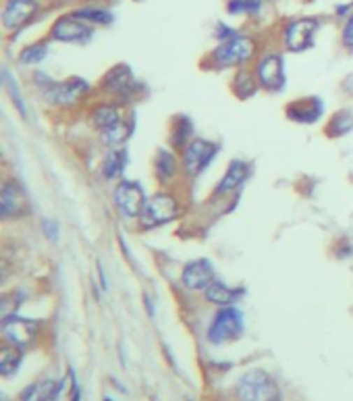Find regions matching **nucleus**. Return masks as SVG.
Listing matches in <instances>:
<instances>
[{
    "label": "nucleus",
    "mask_w": 353,
    "mask_h": 401,
    "mask_svg": "<svg viewBox=\"0 0 353 401\" xmlns=\"http://www.w3.org/2000/svg\"><path fill=\"white\" fill-rule=\"evenodd\" d=\"M31 81L36 83V87L40 90V96L52 104V106H61V108H69L75 106L87 92H89V83L81 77H69V79H63V81H55L50 79L46 73L38 71Z\"/></svg>",
    "instance_id": "obj_1"
},
{
    "label": "nucleus",
    "mask_w": 353,
    "mask_h": 401,
    "mask_svg": "<svg viewBox=\"0 0 353 401\" xmlns=\"http://www.w3.org/2000/svg\"><path fill=\"white\" fill-rule=\"evenodd\" d=\"M237 401H282L279 383L266 370H247L235 385Z\"/></svg>",
    "instance_id": "obj_2"
},
{
    "label": "nucleus",
    "mask_w": 353,
    "mask_h": 401,
    "mask_svg": "<svg viewBox=\"0 0 353 401\" xmlns=\"http://www.w3.org/2000/svg\"><path fill=\"white\" fill-rule=\"evenodd\" d=\"M183 208H181V202L179 198L173 194V192H156L152 194L145 206L140 214V225L141 229H158V227H164L173 220H177L181 216Z\"/></svg>",
    "instance_id": "obj_3"
},
{
    "label": "nucleus",
    "mask_w": 353,
    "mask_h": 401,
    "mask_svg": "<svg viewBox=\"0 0 353 401\" xmlns=\"http://www.w3.org/2000/svg\"><path fill=\"white\" fill-rule=\"evenodd\" d=\"M243 331H245L243 312L235 306H224L214 312L206 337L212 345H224V343L237 341Z\"/></svg>",
    "instance_id": "obj_4"
},
{
    "label": "nucleus",
    "mask_w": 353,
    "mask_h": 401,
    "mask_svg": "<svg viewBox=\"0 0 353 401\" xmlns=\"http://www.w3.org/2000/svg\"><path fill=\"white\" fill-rule=\"evenodd\" d=\"M256 55V42L245 36H235L226 42H220L210 52V63L214 69H231L247 65Z\"/></svg>",
    "instance_id": "obj_5"
},
{
    "label": "nucleus",
    "mask_w": 353,
    "mask_h": 401,
    "mask_svg": "<svg viewBox=\"0 0 353 401\" xmlns=\"http://www.w3.org/2000/svg\"><path fill=\"white\" fill-rule=\"evenodd\" d=\"M220 146L216 141H210L206 137H194L185 148H183V173L189 179L200 177L212 164L214 156L218 154Z\"/></svg>",
    "instance_id": "obj_6"
},
{
    "label": "nucleus",
    "mask_w": 353,
    "mask_h": 401,
    "mask_svg": "<svg viewBox=\"0 0 353 401\" xmlns=\"http://www.w3.org/2000/svg\"><path fill=\"white\" fill-rule=\"evenodd\" d=\"M2 339L4 343L8 345H15V347H21V349H27L29 345H34V341L38 339L40 333V325L36 321H29V318H23L19 314H8V316H2Z\"/></svg>",
    "instance_id": "obj_7"
},
{
    "label": "nucleus",
    "mask_w": 353,
    "mask_h": 401,
    "mask_svg": "<svg viewBox=\"0 0 353 401\" xmlns=\"http://www.w3.org/2000/svg\"><path fill=\"white\" fill-rule=\"evenodd\" d=\"M254 75L258 79V85L260 90H266V92H281L287 83V75H284V61H282L281 55L277 52H268V55H262L256 63L254 69Z\"/></svg>",
    "instance_id": "obj_8"
},
{
    "label": "nucleus",
    "mask_w": 353,
    "mask_h": 401,
    "mask_svg": "<svg viewBox=\"0 0 353 401\" xmlns=\"http://www.w3.org/2000/svg\"><path fill=\"white\" fill-rule=\"evenodd\" d=\"M113 200H115L117 210H119L125 218H140L147 196H145L141 183L123 179V181L117 183V188H115V192H113Z\"/></svg>",
    "instance_id": "obj_9"
},
{
    "label": "nucleus",
    "mask_w": 353,
    "mask_h": 401,
    "mask_svg": "<svg viewBox=\"0 0 353 401\" xmlns=\"http://www.w3.org/2000/svg\"><path fill=\"white\" fill-rule=\"evenodd\" d=\"M318 31V21L312 17L291 21L282 31V42L289 52H303L314 44V36Z\"/></svg>",
    "instance_id": "obj_10"
},
{
    "label": "nucleus",
    "mask_w": 353,
    "mask_h": 401,
    "mask_svg": "<svg viewBox=\"0 0 353 401\" xmlns=\"http://www.w3.org/2000/svg\"><path fill=\"white\" fill-rule=\"evenodd\" d=\"M92 36H94V29L75 15L57 19L50 29V38L63 44H87Z\"/></svg>",
    "instance_id": "obj_11"
},
{
    "label": "nucleus",
    "mask_w": 353,
    "mask_h": 401,
    "mask_svg": "<svg viewBox=\"0 0 353 401\" xmlns=\"http://www.w3.org/2000/svg\"><path fill=\"white\" fill-rule=\"evenodd\" d=\"M214 281H216V272H214L210 260H206V258L192 260L181 270V285L194 293H198V291L204 293Z\"/></svg>",
    "instance_id": "obj_12"
},
{
    "label": "nucleus",
    "mask_w": 353,
    "mask_h": 401,
    "mask_svg": "<svg viewBox=\"0 0 353 401\" xmlns=\"http://www.w3.org/2000/svg\"><path fill=\"white\" fill-rule=\"evenodd\" d=\"M102 92L119 100H127L136 94V79L127 65L113 67L102 79Z\"/></svg>",
    "instance_id": "obj_13"
},
{
    "label": "nucleus",
    "mask_w": 353,
    "mask_h": 401,
    "mask_svg": "<svg viewBox=\"0 0 353 401\" xmlns=\"http://www.w3.org/2000/svg\"><path fill=\"white\" fill-rule=\"evenodd\" d=\"M250 164L245 162V160H241V158H235V160H231L229 162V167H226V173H224V177L220 179V183L214 188V198H229V196H233L245 181H247V177H250Z\"/></svg>",
    "instance_id": "obj_14"
},
{
    "label": "nucleus",
    "mask_w": 353,
    "mask_h": 401,
    "mask_svg": "<svg viewBox=\"0 0 353 401\" xmlns=\"http://www.w3.org/2000/svg\"><path fill=\"white\" fill-rule=\"evenodd\" d=\"M322 113H324V102L316 96L295 100L287 106V119L299 125H312L320 121Z\"/></svg>",
    "instance_id": "obj_15"
},
{
    "label": "nucleus",
    "mask_w": 353,
    "mask_h": 401,
    "mask_svg": "<svg viewBox=\"0 0 353 401\" xmlns=\"http://www.w3.org/2000/svg\"><path fill=\"white\" fill-rule=\"evenodd\" d=\"M38 0H6L2 8V27L17 29L38 13Z\"/></svg>",
    "instance_id": "obj_16"
},
{
    "label": "nucleus",
    "mask_w": 353,
    "mask_h": 401,
    "mask_svg": "<svg viewBox=\"0 0 353 401\" xmlns=\"http://www.w3.org/2000/svg\"><path fill=\"white\" fill-rule=\"evenodd\" d=\"M25 208V192L15 179H6L2 183V194H0V216L4 220L13 216H21Z\"/></svg>",
    "instance_id": "obj_17"
},
{
    "label": "nucleus",
    "mask_w": 353,
    "mask_h": 401,
    "mask_svg": "<svg viewBox=\"0 0 353 401\" xmlns=\"http://www.w3.org/2000/svg\"><path fill=\"white\" fill-rule=\"evenodd\" d=\"M67 381L57 379H40L36 383H29L21 393L19 401H57L61 398Z\"/></svg>",
    "instance_id": "obj_18"
},
{
    "label": "nucleus",
    "mask_w": 353,
    "mask_h": 401,
    "mask_svg": "<svg viewBox=\"0 0 353 401\" xmlns=\"http://www.w3.org/2000/svg\"><path fill=\"white\" fill-rule=\"evenodd\" d=\"M123 121V113L119 108V104L115 102H100L92 108L89 113V123L94 129H98L100 134L117 127L119 123Z\"/></svg>",
    "instance_id": "obj_19"
},
{
    "label": "nucleus",
    "mask_w": 353,
    "mask_h": 401,
    "mask_svg": "<svg viewBox=\"0 0 353 401\" xmlns=\"http://www.w3.org/2000/svg\"><path fill=\"white\" fill-rule=\"evenodd\" d=\"M243 295H245V289H241V287H229V285H224L222 281H214L210 287L204 291L206 302H210L214 306H220V308H224V306H235Z\"/></svg>",
    "instance_id": "obj_20"
},
{
    "label": "nucleus",
    "mask_w": 353,
    "mask_h": 401,
    "mask_svg": "<svg viewBox=\"0 0 353 401\" xmlns=\"http://www.w3.org/2000/svg\"><path fill=\"white\" fill-rule=\"evenodd\" d=\"M177 171H179V162H177V156L173 154V150L160 148L156 152V158H154V175H156V179L162 185H168L179 175Z\"/></svg>",
    "instance_id": "obj_21"
},
{
    "label": "nucleus",
    "mask_w": 353,
    "mask_h": 401,
    "mask_svg": "<svg viewBox=\"0 0 353 401\" xmlns=\"http://www.w3.org/2000/svg\"><path fill=\"white\" fill-rule=\"evenodd\" d=\"M127 164H129L127 150L125 148H110L108 154L104 156L102 164H100L102 177L104 179H119V177H123Z\"/></svg>",
    "instance_id": "obj_22"
},
{
    "label": "nucleus",
    "mask_w": 353,
    "mask_h": 401,
    "mask_svg": "<svg viewBox=\"0 0 353 401\" xmlns=\"http://www.w3.org/2000/svg\"><path fill=\"white\" fill-rule=\"evenodd\" d=\"M194 123L189 117L185 115H177L171 123V134H168V139H171V146L177 148V150H183L194 137Z\"/></svg>",
    "instance_id": "obj_23"
},
{
    "label": "nucleus",
    "mask_w": 353,
    "mask_h": 401,
    "mask_svg": "<svg viewBox=\"0 0 353 401\" xmlns=\"http://www.w3.org/2000/svg\"><path fill=\"white\" fill-rule=\"evenodd\" d=\"M23 351L25 349L8 345V343L2 345V349H0V374L4 379H10L13 374L19 372V368L23 364Z\"/></svg>",
    "instance_id": "obj_24"
},
{
    "label": "nucleus",
    "mask_w": 353,
    "mask_h": 401,
    "mask_svg": "<svg viewBox=\"0 0 353 401\" xmlns=\"http://www.w3.org/2000/svg\"><path fill=\"white\" fill-rule=\"evenodd\" d=\"M134 129H136V123H134V121L123 119L117 127H113V129H108V132L100 134V139H102V143H104V146H108V148H121V146H123V143L131 137Z\"/></svg>",
    "instance_id": "obj_25"
},
{
    "label": "nucleus",
    "mask_w": 353,
    "mask_h": 401,
    "mask_svg": "<svg viewBox=\"0 0 353 401\" xmlns=\"http://www.w3.org/2000/svg\"><path fill=\"white\" fill-rule=\"evenodd\" d=\"M326 135L329 137H345L347 134L353 132V113L350 108H343V111H337L329 125H326Z\"/></svg>",
    "instance_id": "obj_26"
},
{
    "label": "nucleus",
    "mask_w": 353,
    "mask_h": 401,
    "mask_svg": "<svg viewBox=\"0 0 353 401\" xmlns=\"http://www.w3.org/2000/svg\"><path fill=\"white\" fill-rule=\"evenodd\" d=\"M256 90H260V85H258V79H256L254 73H250V71H239V73L235 75V79H233V92H235L241 100L252 98V96L256 94Z\"/></svg>",
    "instance_id": "obj_27"
},
{
    "label": "nucleus",
    "mask_w": 353,
    "mask_h": 401,
    "mask_svg": "<svg viewBox=\"0 0 353 401\" xmlns=\"http://www.w3.org/2000/svg\"><path fill=\"white\" fill-rule=\"evenodd\" d=\"M75 17L83 19L85 23H94V25H110L113 23V13L100 6H87V8H79L73 13Z\"/></svg>",
    "instance_id": "obj_28"
},
{
    "label": "nucleus",
    "mask_w": 353,
    "mask_h": 401,
    "mask_svg": "<svg viewBox=\"0 0 353 401\" xmlns=\"http://www.w3.org/2000/svg\"><path fill=\"white\" fill-rule=\"evenodd\" d=\"M46 57H48V44H46V42H36V44L25 46V48L19 52L17 61H19L21 65H38V63H42Z\"/></svg>",
    "instance_id": "obj_29"
},
{
    "label": "nucleus",
    "mask_w": 353,
    "mask_h": 401,
    "mask_svg": "<svg viewBox=\"0 0 353 401\" xmlns=\"http://www.w3.org/2000/svg\"><path fill=\"white\" fill-rule=\"evenodd\" d=\"M2 81H4V87H6V92H8V96H10L13 104H15V108L21 113V117H27V108H25V102H23V98H21V94H19L17 81L13 79V75H10L6 69H4V73H2Z\"/></svg>",
    "instance_id": "obj_30"
},
{
    "label": "nucleus",
    "mask_w": 353,
    "mask_h": 401,
    "mask_svg": "<svg viewBox=\"0 0 353 401\" xmlns=\"http://www.w3.org/2000/svg\"><path fill=\"white\" fill-rule=\"evenodd\" d=\"M260 2L262 0H229V13L231 15H241V13L254 15L260 10Z\"/></svg>",
    "instance_id": "obj_31"
},
{
    "label": "nucleus",
    "mask_w": 353,
    "mask_h": 401,
    "mask_svg": "<svg viewBox=\"0 0 353 401\" xmlns=\"http://www.w3.org/2000/svg\"><path fill=\"white\" fill-rule=\"evenodd\" d=\"M341 40H343L345 48L353 50V15L347 19L345 27H343V36H341Z\"/></svg>",
    "instance_id": "obj_32"
},
{
    "label": "nucleus",
    "mask_w": 353,
    "mask_h": 401,
    "mask_svg": "<svg viewBox=\"0 0 353 401\" xmlns=\"http://www.w3.org/2000/svg\"><path fill=\"white\" fill-rule=\"evenodd\" d=\"M42 229H44V235L50 239V241H57L59 239V225L55 220H44L42 223Z\"/></svg>",
    "instance_id": "obj_33"
},
{
    "label": "nucleus",
    "mask_w": 353,
    "mask_h": 401,
    "mask_svg": "<svg viewBox=\"0 0 353 401\" xmlns=\"http://www.w3.org/2000/svg\"><path fill=\"white\" fill-rule=\"evenodd\" d=\"M235 36H237V31L231 29V27H226V25H218V29H216V38H218L220 42H226V40H231V38H235Z\"/></svg>",
    "instance_id": "obj_34"
},
{
    "label": "nucleus",
    "mask_w": 353,
    "mask_h": 401,
    "mask_svg": "<svg viewBox=\"0 0 353 401\" xmlns=\"http://www.w3.org/2000/svg\"><path fill=\"white\" fill-rule=\"evenodd\" d=\"M71 401H81V389L75 374H71Z\"/></svg>",
    "instance_id": "obj_35"
}]
</instances>
